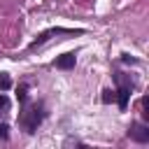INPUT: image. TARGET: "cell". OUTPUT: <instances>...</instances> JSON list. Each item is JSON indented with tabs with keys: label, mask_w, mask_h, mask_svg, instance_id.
Returning <instances> with one entry per match:
<instances>
[{
	"label": "cell",
	"mask_w": 149,
	"mask_h": 149,
	"mask_svg": "<svg viewBox=\"0 0 149 149\" xmlns=\"http://www.w3.org/2000/svg\"><path fill=\"white\" fill-rule=\"evenodd\" d=\"M44 116H47V112H44V102H21V114H19V123H21V128L28 133V135H33L35 130H37V126L44 121Z\"/></svg>",
	"instance_id": "1"
},
{
	"label": "cell",
	"mask_w": 149,
	"mask_h": 149,
	"mask_svg": "<svg viewBox=\"0 0 149 149\" xmlns=\"http://www.w3.org/2000/svg\"><path fill=\"white\" fill-rule=\"evenodd\" d=\"M114 81H116V91H114V100L119 105V109H126L128 107V98H130V91L135 88V81L130 74H123V72H114Z\"/></svg>",
	"instance_id": "2"
},
{
	"label": "cell",
	"mask_w": 149,
	"mask_h": 149,
	"mask_svg": "<svg viewBox=\"0 0 149 149\" xmlns=\"http://www.w3.org/2000/svg\"><path fill=\"white\" fill-rule=\"evenodd\" d=\"M72 33H74V30H68V28H49V30H42V33H40V35H37L30 44H28V51L40 49V47H42L47 40H51L54 35H72Z\"/></svg>",
	"instance_id": "3"
},
{
	"label": "cell",
	"mask_w": 149,
	"mask_h": 149,
	"mask_svg": "<svg viewBox=\"0 0 149 149\" xmlns=\"http://www.w3.org/2000/svg\"><path fill=\"white\" fill-rule=\"evenodd\" d=\"M128 137L133 142H140V144H147L149 142V126L144 121H133L130 128H128Z\"/></svg>",
	"instance_id": "4"
},
{
	"label": "cell",
	"mask_w": 149,
	"mask_h": 149,
	"mask_svg": "<svg viewBox=\"0 0 149 149\" xmlns=\"http://www.w3.org/2000/svg\"><path fill=\"white\" fill-rule=\"evenodd\" d=\"M74 54H63L61 58H56V68H61V70H70V68H74Z\"/></svg>",
	"instance_id": "5"
},
{
	"label": "cell",
	"mask_w": 149,
	"mask_h": 149,
	"mask_svg": "<svg viewBox=\"0 0 149 149\" xmlns=\"http://www.w3.org/2000/svg\"><path fill=\"white\" fill-rule=\"evenodd\" d=\"M0 88H2V91H9V88H12V79H9L7 72H0Z\"/></svg>",
	"instance_id": "6"
},
{
	"label": "cell",
	"mask_w": 149,
	"mask_h": 149,
	"mask_svg": "<svg viewBox=\"0 0 149 149\" xmlns=\"http://www.w3.org/2000/svg\"><path fill=\"white\" fill-rule=\"evenodd\" d=\"M19 102H26L28 100V84H19Z\"/></svg>",
	"instance_id": "7"
},
{
	"label": "cell",
	"mask_w": 149,
	"mask_h": 149,
	"mask_svg": "<svg viewBox=\"0 0 149 149\" xmlns=\"http://www.w3.org/2000/svg\"><path fill=\"white\" fill-rule=\"evenodd\" d=\"M112 100H114V91L112 88H105L102 91V102H112Z\"/></svg>",
	"instance_id": "8"
},
{
	"label": "cell",
	"mask_w": 149,
	"mask_h": 149,
	"mask_svg": "<svg viewBox=\"0 0 149 149\" xmlns=\"http://www.w3.org/2000/svg\"><path fill=\"white\" fill-rule=\"evenodd\" d=\"M0 109H2V112L9 109V98H7L5 93H0Z\"/></svg>",
	"instance_id": "9"
},
{
	"label": "cell",
	"mask_w": 149,
	"mask_h": 149,
	"mask_svg": "<svg viewBox=\"0 0 149 149\" xmlns=\"http://www.w3.org/2000/svg\"><path fill=\"white\" fill-rule=\"evenodd\" d=\"M7 137H9V126L0 123V140H7Z\"/></svg>",
	"instance_id": "10"
},
{
	"label": "cell",
	"mask_w": 149,
	"mask_h": 149,
	"mask_svg": "<svg viewBox=\"0 0 149 149\" xmlns=\"http://www.w3.org/2000/svg\"><path fill=\"white\" fill-rule=\"evenodd\" d=\"M142 116H144V119L149 116V100H147V98H142Z\"/></svg>",
	"instance_id": "11"
}]
</instances>
